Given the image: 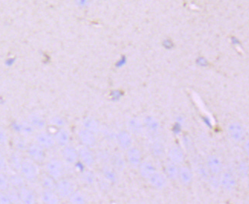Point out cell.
<instances>
[{
	"label": "cell",
	"mask_w": 249,
	"mask_h": 204,
	"mask_svg": "<svg viewBox=\"0 0 249 204\" xmlns=\"http://www.w3.org/2000/svg\"><path fill=\"white\" fill-rule=\"evenodd\" d=\"M19 171L23 177L29 181L34 180L38 175V167L34 162L31 160L23 161Z\"/></svg>",
	"instance_id": "obj_1"
},
{
	"label": "cell",
	"mask_w": 249,
	"mask_h": 204,
	"mask_svg": "<svg viewBox=\"0 0 249 204\" xmlns=\"http://www.w3.org/2000/svg\"><path fill=\"white\" fill-rule=\"evenodd\" d=\"M55 191L58 196L67 198L74 192V186L70 180L67 179H60L55 184Z\"/></svg>",
	"instance_id": "obj_2"
},
{
	"label": "cell",
	"mask_w": 249,
	"mask_h": 204,
	"mask_svg": "<svg viewBox=\"0 0 249 204\" xmlns=\"http://www.w3.org/2000/svg\"><path fill=\"white\" fill-rule=\"evenodd\" d=\"M46 171L48 176L53 179L57 180L61 178L64 172V168L61 162L57 159H51L46 164Z\"/></svg>",
	"instance_id": "obj_3"
},
{
	"label": "cell",
	"mask_w": 249,
	"mask_h": 204,
	"mask_svg": "<svg viewBox=\"0 0 249 204\" xmlns=\"http://www.w3.org/2000/svg\"><path fill=\"white\" fill-rule=\"evenodd\" d=\"M30 158L36 163H43L45 160L46 155L44 152V148L39 145L38 144H31L27 148Z\"/></svg>",
	"instance_id": "obj_4"
},
{
	"label": "cell",
	"mask_w": 249,
	"mask_h": 204,
	"mask_svg": "<svg viewBox=\"0 0 249 204\" xmlns=\"http://www.w3.org/2000/svg\"><path fill=\"white\" fill-rule=\"evenodd\" d=\"M36 143L44 148H51L55 144L53 136L46 132H40L35 135Z\"/></svg>",
	"instance_id": "obj_5"
},
{
	"label": "cell",
	"mask_w": 249,
	"mask_h": 204,
	"mask_svg": "<svg viewBox=\"0 0 249 204\" xmlns=\"http://www.w3.org/2000/svg\"><path fill=\"white\" fill-rule=\"evenodd\" d=\"M78 139L85 147L91 148L95 145L96 139L93 133L87 129H82L78 133Z\"/></svg>",
	"instance_id": "obj_6"
},
{
	"label": "cell",
	"mask_w": 249,
	"mask_h": 204,
	"mask_svg": "<svg viewBox=\"0 0 249 204\" xmlns=\"http://www.w3.org/2000/svg\"><path fill=\"white\" fill-rule=\"evenodd\" d=\"M228 134L234 141L240 142L244 139V131L241 125L234 123L230 125L228 127Z\"/></svg>",
	"instance_id": "obj_7"
},
{
	"label": "cell",
	"mask_w": 249,
	"mask_h": 204,
	"mask_svg": "<svg viewBox=\"0 0 249 204\" xmlns=\"http://www.w3.org/2000/svg\"><path fill=\"white\" fill-rule=\"evenodd\" d=\"M61 155H62L63 159L67 163L74 164L77 160L78 152L73 147L67 145L65 147H63V149L61 150Z\"/></svg>",
	"instance_id": "obj_8"
},
{
	"label": "cell",
	"mask_w": 249,
	"mask_h": 204,
	"mask_svg": "<svg viewBox=\"0 0 249 204\" xmlns=\"http://www.w3.org/2000/svg\"><path fill=\"white\" fill-rule=\"evenodd\" d=\"M208 169L214 174L220 173L222 167V164L220 159L215 155H210L207 158Z\"/></svg>",
	"instance_id": "obj_9"
},
{
	"label": "cell",
	"mask_w": 249,
	"mask_h": 204,
	"mask_svg": "<svg viewBox=\"0 0 249 204\" xmlns=\"http://www.w3.org/2000/svg\"><path fill=\"white\" fill-rule=\"evenodd\" d=\"M78 156L81 159L82 162L87 166H91L94 163V156L91 151L87 147L80 148L78 150Z\"/></svg>",
	"instance_id": "obj_10"
},
{
	"label": "cell",
	"mask_w": 249,
	"mask_h": 204,
	"mask_svg": "<svg viewBox=\"0 0 249 204\" xmlns=\"http://www.w3.org/2000/svg\"><path fill=\"white\" fill-rule=\"evenodd\" d=\"M221 184L225 190L231 191L235 188L237 183L232 174L230 173H224L221 176Z\"/></svg>",
	"instance_id": "obj_11"
},
{
	"label": "cell",
	"mask_w": 249,
	"mask_h": 204,
	"mask_svg": "<svg viewBox=\"0 0 249 204\" xmlns=\"http://www.w3.org/2000/svg\"><path fill=\"white\" fill-rule=\"evenodd\" d=\"M141 155L140 151L136 148H129L127 151V160L132 166H138L140 164Z\"/></svg>",
	"instance_id": "obj_12"
},
{
	"label": "cell",
	"mask_w": 249,
	"mask_h": 204,
	"mask_svg": "<svg viewBox=\"0 0 249 204\" xmlns=\"http://www.w3.org/2000/svg\"><path fill=\"white\" fill-rule=\"evenodd\" d=\"M19 198L25 204H33L36 201L34 192L26 187L20 188Z\"/></svg>",
	"instance_id": "obj_13"
},
{
	"label": "cell",
	"mask_w": 249,
	"mask_h": 204,
	"mask_svg": "<svg viewBox=\"0 0 249 204\" xmlns=\"http://www.w3.org/2000/svg\"><path fill=\"white\" fill-rule=\"evenodd\" d=\"M54 141L61 147H65L68 145L70 141V135L65 129H59L54 136Z\"/></svg>",
	"instance_id": "obj_14"
},
{
	"label": "cell",
	"mask_w": 249,
	"mask_h": 204,
	"mask_svg": "<svg viewBox=\"0 0 249 204\" xmlns=\"http://www.w3.org/2000/svg\"><path fill=\"white\" fill-rule=\"evenodd\" d=\"M168 156H169V158L170 159L171 161L176 164L182 163L184 160L183 153L180 148L177 147L171 148L168 152Z\"/></svg>",
	"instance_id": "obj_15"
},
{
	"label": "cell",
	"mask_w": 249,
	"mask_h": 204,
	"mask_svg": "<svg viewBox=\"0 0 249 204\" xmlns=\"http://www.w3.org/2000/svg\"><path fill=\"white\" fill-rule=\"evenodd\" d=\"M149 180L152 186L156 189H162L166 184L165 177L161 174L156 173V171L149 178Z\"/></svg>",
	"instance_id": "obj_16"
},
{
	"label": "cell",
	"mask_w": 249,
	"mask_h": 204,
	"mask_svg": "<svg viewBox=\"0 0 249 204\" xmlns=\"http://www.w3.org/2000/svg\"><path fill=\"white\" fill-rule=\"evenodd\" d=\"M156 172V168L150 162H143L139 164V173L143 177L149 179Z\"/></svg>",
	"instance_id": "obj_17"
},
{
	"label": "cell",
	"mask_w": 249,
	"mask_h": 204,
	"mask_svg": "<svg viewBox=\"0 0 249 204\" xmlns=\"http://www.w3.org/2000/svg\"><path fill=\"white\" fill-rule=\"evenodd\" d=\"M117 142L122 148L128 149L131 147L133 140L126 132H121L117 135Z\"/></svg>",
	"instance_id": "obj_18"
},
{
	"label": "cell",
	"mask_w": 249,
	"mask_h": 204,
	"mask_svg": "<svg viewBox=\"0 0 249 204\" xmlns=\"http://www.w3.org/2000/svg\"><path fill=\"white\" fill-rule=\"evenodd\" d=\"M28 123L32 126L34 129H41L45 127V120L38 114H32L28 117Z\"/></svg>",
	"instance_id": "obj_19"
},
{
	"label": "cell",
	"mask_w": 249,
	"mask_h": 204,
	"mask_svg": "<svg viewBox=\"0 0 249 204\" xmlns=\"http://www.w3.org/2000/svg\"><path fill=\"white\" fill-rule=\"evenodd\" d=\"M41 199L44 203L57 204L59 202L58 195L51 190H44L41 194Z\"/></svg>",
	"instance_id": "obj_20"
},
{
	"label": "cell",
	"mask_w": 249,
	"mask_h": 204,
	"mask_svg": "<svg viewBox=\"0 0 249 204\" xmlns=\"http://www.w3.org/2000/svg\"><path fill=\"white\" fill-rule=\"evenodd\" d=\"M178 177L179 178L180 181L182 182L183 184L188 185L189 184L192 180V174L188 167H182L179 169Z\"/></svg>",
	"instance_id": "obj_21"
},
{
	"label": "cell",
	"mask_w": 249,
	"mask_h": 204,
	"mask_svg": "<svg viewBox=\"0 0 249 204\" xmlns=\"http://www.w3.org/2000/svg\"><path fill=\"white\" fill-rule=\"evenodd\" d=\"M165 172L169 179L175 180L178 177V174H179V168L177 167L176 164L171 161L165 166Z\"/></svg>",
	"instance_id": "obj_22"
},
{
	"label": "cell",
	"mask_w": 249,
	"mask_h": 204,
	"mask_svg": "<svg viewBox=\"0 0 249 204\" xmlns=\"http://www.w3.org/2000/svg\"><path fill=\"white\" fill-rule=\"evenodd\" d=\"M151 152L152 155L156 158H162L165 155V149L164 146L161 142H154L151 146Z\"/></svg>",
	"instance_id": "obj_23"
},
{
	"label": "cell",
	"mask_w": 249,
	"mask_h": 204,
	"mask_svg": "<svg viewBox=\"0 0 249 204\" xmlns=\"http://www.w3.org/2000/svg\"><path fill=\"white\" fill-rule=\"evenodd\" d=\"M22 161H23L21 158V155L18 152H13L10 156V163H11V167L15 170H20Z\"/></svg>",
	"instance_id": "obj_24"
},
{
	"label": "cell",
	"mask_w": 249,
	"mask_h": 204,
	"mask_svg": "<svg viewBox=\"0 0 249 204\" xmlns=\"http://www.w3.org/2000/svg\"><path fill=\"white\" fill-rule=\"evenodd\" d=\"M145 125H146L148 130L152 132H157L158 128H159V124H158L156 119H154L153 118L150 117V116H149L145 119Z\"/></svg>",
	"instance_id": "obj_25"
},
{
	"label": "cell",
	"mask_w": 249,
	"mask_h": 204,
	"mask_svg": "<svg viewBox=\"0 0 249 204\" xmlns=\"http://www.w3.org/2000/svg\"><path fill=\"white\" fill-rule=\"evenodd\" d=\"M68 198L71 203L83 204L85 202V197L84 195L79 192H74Z\"/></svg>",
	"instance_id": "obj_26"
},
{
	"label": "cell",
	"mask_w": 249,
	"mask_h": 204,
	"mask_svg": "<svg viewBox=\"0 0 249 204\" xmlns=\"http://www.w3.org/2000/svg\"><path fill=\"white\" fill-rule=\"evenodd\" d=\"M84 126L85 129L90 131L93 133L98 130V123L93 119H85L84 122Z\"/></svg>",
	"instance_id": "obj_27"
},
{
	"label": "cell",
	"mask_w": 249,
	"mask_h": 204,
	"mask_svg": "<svg viewBox=\"0 0 249 204\" xmlns=\"http://www.w3.org/2000/svg\"><path fill=\"white\" fill-rule=\"evenodd\" d=\"M14 145H15V148L20 151H23L27 150L28 148V144H27L26 141L23 138L17 137L14 139Z\"/></svg>",
	"instance_id": "obj_28"
},
{
	"label": "cell",
	"mask_w": 249,
	"mask_h": 204,
	"mask_svg": "<svg viewBox=\"0 0 249 204\" xmlns=\"http://www.w3.org/2000/svg\"><path fill=\"white\" fill-rule=\"evenodd\" d=\"M129 128L132 132L134 134H139L142 132V125L136 119H131L129 122Z\"/></svg>",
	"instance_id": "obj_29"
},
{
	"label": "cell",
	"mask_w": 249,
	"mask_h": 204,
	"mask_svg": "<svg viewBox=\"0 0 249 204\" xmlns=\"http://www.w3.org/2000/svg\"><path fill=\"white\" fill-rule=\"evenodd\" d=\"M54 179H53L50 176L44 177L42 179V186H44V189L51 190L55 189L56 183H54Z\"/></svg>",
	"instance_id": "obj_30"
},
{
	"label": "cell",
	"mask_w": 249,
	"mask_h": 204,
	"mask_svg": "<svg viewBox=\"0 0 249 204\" xmlns=\"http://www.w3.org/2000/svg\"><path fill=\"white\" fill-rule=\"evenodd\" d=\"M9 183L13 186L16 188H21L23 187L24 185V180L21 177L18 176V175H12L9 177Z\"/></svg>",
	"instance_id": "obj_31"
},
{
	"label": "cell",
	"mask_w": 249,
	"mask_h": 204,
	"mask_svg": "<svg viewBox=\"0 0 249 204\" xmlns=\"http://www.w3.org/2000/svg\"><path fill=\"white\" fill-rule=\"evenodd\" d=\"M112 162H113V167H114L116 169H117V170L122 171L123 170V168L125 167L124 161H123V159L120 156H119V155H115L114 157L113 158Z\"/></svg>",
	"instance_id": "obj_32"
},
{
	"label": "cell",
	"mask_w": 249,
	"mask_h": 204,
	"mask_svg": "<svg viewBox=\"0 0 249 204\" xmlns=\"http://www.w3.org/2000/svg\"><path fill=\"white\" fill-rule=\"evenodd\" d=\"M9 180L5 175L0 173V191H6L9 186Z\"/></svg>",
	"instance_id": "obj_33"
},
{
	"label": "cell",
	"mask_w": 249,
	"mask_h": 204,
	"mask_svg": "<svg viewBox=\"0 0 249 204\" xmlns=\"http://www.w3.org/2000/svg\"><path fill=\"white\" fill-rule=\"evenodd\" d=\"M13 199L11 195L5 193V191H0V204L11 203Z\"/></svg>",
	"instance_id": "obj_34"
},
{
	"label": "cell",
	"mask_w": 249,
	"mask_h": 204,
	"mask_svg": "<svg viewBox=\"0 0 249 204\" xmlns=\"http://www.w3.org/2000/svg\"><path fill=\"white\" fill-rule=\"evenodd\" d=\"M82 177H83V180L84 181L87 183H89V184L93 183V181H94V176L90 171H86L85 173L83 174Z\"/></svg>",
	"instance_id": "obj_35"
},
{
	"label": "cell",
	"mask_w": 249,
	"mask_h": 204,
	"mask_svg": "<svg viewBox=\"0 0 249 204\" xmlns=\"http://www.w3.org/2000/svg\"><path fill=\"white\" fill-rule=\"evenodd\" d=\"M247 172H248V167H247V165L245 163H241L239 164V167H238V173L240 174L241 177H247Z\"/></svg>",
	"instance_id": "obj_36"
},
{
	"label": "cell",
	"mask_w": 249,
	"mask_h": 204,
	"mask_svg": "<svg viewBox=\"0 0 249 204\" xmlns=\"http://www.w3.org/2000/svg\"><path fill=\"white\" fill-rule=\"evenodd\" d=\"M51 123L52 124L55 125V126H58V127H61V126H64V119H62L61 117H59V116H54L51 119Z\"/></svg>",
	"instance_id": "obj_37"
},
{
	"label": "cell",
	"mask_w": 249,
	"mask_h": 204,
	"mask_svg": "<svg viewBox=\"0 0 249 204\" xmlns=\"http://www.w3.org/2000/svg\"><path fill=\"white\" fill-rule=\"evenodd\" d=\"M7 139H8V136H7V133L3 129L0 128V145H4L6 143Z\"/></svg>",
	"instance_id": "obj_38"
},
{
	"label": "cell",
	"mask_w": 249,
	"mask_h": 204,
	"mask_svg": "<svg viewBox=\"0 0 249 204\" xmlns=\"http://www.w3.org/2000/svg\"><path fill=\"white\" fill-rule=\"evenodd\" d=\"M5 167H6V161L3 155L0 153V171L5 170Z\"/></svg>",
	"instance_id": "obj_39"
},
{
	"label": "cell",
	"mask_w": 249,
	"mask_h": 204,
	"mask_svg": "<svg viewBox=\"0 0 249 204\" xmlns=\"http://www.w3.org/2000/svg\"><path fill=\"white\" fill-rule=\"evenodd\" d=\"M198 172H199V174L201 175V177L202 178H207L208 176V170H207L205 167H204L201 166L198 169Z\"/></svg>",
	"instance_id": "obj_40"
},
{
	"label": "cell",
	"mask_w": 249,
	"mask_h": 204,
	"mask_svg": "<svg viewBox=\"0 0 249 204\" xmlns=\"http://www.w3.org/2000/svg\"><path fill=\"white\" fill-rule=\"evenodd\" d=\"M80 4L81 5H84L86 4V0H80Z\"/></svg>",
	"instance_id": "obj_41"
}]
</instances>
